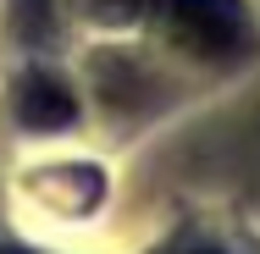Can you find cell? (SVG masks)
I'll list each match as a JSON object with an SVG mask.
<instances>
[{
  "instance_id": "cell-1",
  "label": "cell",
  "mask_w": 260,
  "mask_h": 254,
  "mask_svg": "<svg viewBox=\"0 0 260 254\" xmlns=\"http://www.w3.org/2000/svg\"><path fill=\"white\" fill-rule=\"evenodd\" d=\"M17 116H22L28 127L50 133V127H67V122L78 116V100H72V89L55 83V78H28L22 94H17Z\"/></svg>"
}]
</instances>
